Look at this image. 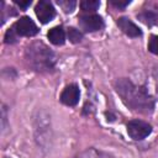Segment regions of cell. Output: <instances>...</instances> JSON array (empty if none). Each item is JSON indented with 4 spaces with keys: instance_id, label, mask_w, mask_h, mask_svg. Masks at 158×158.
I'll return each mask as SVG.
<instances>
[{
    "instance_id": "6da1fadb",
    "label": "cell",
    "mask_w": 158,
    "mask_h": 158,
    "mask_svg": "<svg viewBox=\"0 0 158 158\" xmlns=\"http://www.w3.org/2000/svg\"><path fill=\"white\" fill-rule=\"evenodd\" d=\"M115 89L122 101L132 110L141 114H151L153 111L154 101L146 88L136 86L127 79H118L115 83Z\"/></svg>"
},
{
    "instance_id": "7a4b0ae2",
    "label": "cell",
    "mask_w": 158,
    "mask_h": 158,
    "mask_svg": "<svg viewBox=\"0 0 158 158\" xmlns=\"http://www.w3.org/2000/svg\"><path fill=\"white\" fill-rule=\"evenodd\" d=\"M27 56L30 58L28 60L37 70L48 69L52 67L54 62L53 53L42 43H35L31 47H28Z\"/></svg>"
},
{
    "instance_id": "3957f363",
    "label": "cell",
    "mask_w": 158,
    "mask_h": 158,
    "mask_svg": "<svg viewBox=\"0 0 158 158\" xmlns=\"http://www.w3.org/2000/svg\"><path fill=\"white\" fill-rule=\"evenodd\" d=\"M127 132L131 138L139 141V139L146 138L152 132V127H151V125H148L144 121L132 120L127 123Z\"/></svg>"
},
{
    "instance_id": "277c9868",
    "label": "cell",
    "mask_w": 158,
    "mask_h": 158,
    "mask_svg": "<svg viewBox=\"0 0 158 158\" xmlns=\"http://www.w3.org/2000/svg\"><path fill=\"white\" fill-rule=\"evenodd\" d=\"M14 30L17 33V36H26V37H31L38 33V27L36 26V23L27 16L21 17L20 20H17L14 25Z\"/></svg>"
},
{
    "instance_id": "5b68a950",
    "label": "cell",
    "mask_w": 158,
    "mask_h": 158,
    "mask_svg": "<svg viewBox=\"0 0 158 158\" xmlns=\"http://www.w3.org/2000/svg\"><path fill=\"white\" fill-rule=\"evenodd\" d=\"M79 25L86 32H95V31H100L104 27V20L99 15L89 14L79 19Z\"/></svg>"
},
{
    "instance_id": "8992f818",
    "label": "cell",
    "mask_w": 158,
    "mask_h": 158,
    "mask_svg": "<svg viewBox=\"0 0 158 158\" xmlns=\"http://www.w3.org/2000/svg\"><path fill=\"white\" fill-rule=\"evenodd\" d=\"M35 12L42 23H47V22L52 21L53 17L56 16V10H54L53 5L46 0L37 2L36 7H35Z\"/></svg>"
},
{
    "instance_id": "52a82bcc",
    "label": "cell",
    "mask_w": 158,
    "mask_h": 158,
    "mask_svg": "<svg viewBox=\"0 0 158 158\" xmlns=\"http://www.w3.org/2000/svg\"><path fill=\"white\" fill-rule=\"evenodd\" d=\"M80 91L75 84H69L64 88L60 94V101L67 106H75L79 101Z\"/></svg>"
},
{
    "instance_id": "ba28073f",
    "label": "cell",
    "mask_w": 158,
    "mask_h": 158,
    "mask_svg": "<svg viewBox=\"0 0 158 158\" xmlns=\"http://www.w3.org/2000/svg\"><path fill=\"white\" fill-rule=\"evenodd\" d=\"M117 26L120 27V30L127 35L128 37H139L142 35V31L139 30L138 26H136L130 19L127 17H120L117 20Z\"/></svg>"
},
{
    "instance_id": "9c48e42d",
    "label": "cell",
    "mask_w": 158,
    "mask_h": 158,
    "mask_svg": "<svg viewBox=\"0 0 158 158\" xmlns=\"http://www.w3.org/2000/svg\"><path fill=\"white\" fill-rule=\"evenodd\" d=\"M47 37H48L49 42L53 43V44H56V46H60L65 41V33H64V30L60 26H57V27L51 28L49 32L47 33Z\"/></svg>"
},
{
    "instance_id": "30bf717a",
    "label": "cell",
    "mask_w": 158,
    "mask_h": 158,
    "mask_svg": "<svg viewBox=\"0 0 158 158\" xmlns=\"http://www.w3.org/2000/svg\"><path fill=\"white\" fill-rule=\"evenodd\" d=\"M75 158H114V157L110 156V154H107V153H104L101 151L90 148V149H86V151L79 153Z\"/></svg>"
},
{
    "instance_id": "8fae6325",
    "label": "cell",
    "mask_w": 158,
    "mask_h": 158,
    "mask_svg": "<svg viewBox=\"0 0 158 158\" xmlns=\"http://www.w3.org/2000/svg\"><path fill=\"white\" fill-rule=\"evenodd\" d=\"M100 6V1L96 0H84L80 2V7L84 12H94L99 9Z\"/></svg>"
},
{
    "instance_id": "7c38bea8",
    "label": "cell",
    "mask_w": 158,
    "mask_h": 158,
    "mask_svg": "<svg viewBox=\"0 0 158 158\" xmlns=\"http://www.w3.org/2000/svg\"><path fill=\"white\" fill-rule=\"evenodd\" d=\"M68 38L70 40V42L78 43V42H80L83 40V33L79 30L74 28V27H69L68 28Z\"/></svg>"
},
{
    "instance_id": "4fadbf2b",
    "label": "cell",
    "mask_w": 158,
    "mask_h": 158,
    "mask_svg": "<svg viewBox=\"0 0 158 158\" xmlns=\"http://www.w3.org/2000/svg\"><path fill=\"white\" fill-rule=\"evenodd\" d=\"M58 5L64 10V12H72L74 9H75V5H77V2L75 1H73V0H64V1H62V0H59L58 1Z\"/></svg>"
},
{
    "instance_id": "5bb4252c",
    "label": "cell",
    "mask_w": 158,
    "mask_h": 158,
    "mask_svg": "<svg viewBox=\"0 0 158 158\" xmlns=\"http://www.w3.org/2000/svg\"><path fill=\"white\" fill-rule=\"evenodd\" d=\"M138 17L141 19L142 22H144V23H147V25H153V23L156 22V16L152 15L151 12H143V14L138 15Z\"/></svg>"
},
{
    "instance_id": "9a60e30c",
    "label": "cell",
    "mask_w": 158,
    "mask_h": 158,
    "mask_svg": "<svg viewBox=\"0 0 158 158\" xmlns=\"http://www.w3.org/2000/svg\"><path fill=\"white\" fill-rule=\"evenodd\" d=\"M16 40H17V33L15 32L14 27L9 28L5 33V42L6 43H14V42H16Z\"/></svg>"
},
{
    "instance_id": "2e32d148",
    "label": "cell",
    "mask_w": 158,
    "mask_h": 158,
    "mask_svg": "<svg viewBox=\"0 0 158 158\" xmlns=\"http://www.w3.org/2000/svg\"><path fill=\"white\" fill-rule=\"evenodd\" d=\"M148 49L152 53L158 54V36H152L151 37L149 43H148Z\"/></svg>"
},
{
    "instance_id": "e0dca14e",
    "label": "cell",
    "mask_w": 158,
    "mask_h": 158,
    "mask_svg": "<svg viewBox=\"0 0 158 158\" xmlns=\"http://www.w3.org/2000/svg\"><path fill=\"white\" fill-rule=\"evenodd\" d=\"M110 2H111L114 6H116V7H121V9H122V7H126V6L130 4V0H126V1H120V0H118V1H117V0H111Z\"/></svg>"
},
{
    "instance_id": "ac0fdd59",
    "label": "cell",
    "mask_w": 158,
    "mask_h": 158,
    "mask_svg": "<svg viewBox=\"0 0 158 158\" xmlns=\"http://www.w3.org/2000/svg\"><path fill=\"white\" fill-rule=\"evenodd\" d=\"M15 4H17L21 9H27L31 5V0H26V1H21V0H15Z\"/></svg>"
}]
</instances>
